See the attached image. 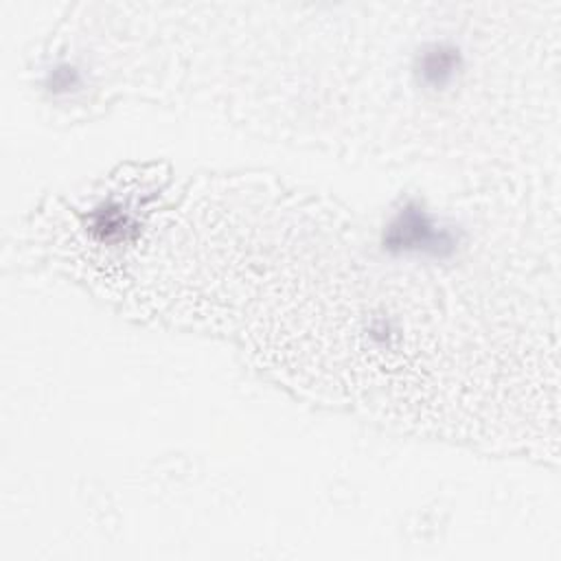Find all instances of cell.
Returning <instances> with one entry per match:
<instances>
[{"mask_svg": "<svg viewBox=\"0 0 561 561\" xmlns=\"http://www.w3.org/2000/svg\"><path fill=\"white\" fill-rule=\"evenodd\" d=\"M458 241L454 226L440 221L419 199H408L392 210L381 230L383 250L408 259H447Z\"/></svg>", "mask_w": 561, "mask_h": 561, "instance_id": "1", "label": "cell"}, {"mask_svg": "<svg viewBox=\"0 0 561 561\" xmlns=\"http://www.w3.org/2000/svg\"><path fill=\"white\" fill-rule=\"evenodd\" d=\"M460 48L449 39L427 42L414 57V77L427 90L449 88L462 72Z\"/></svg>", "mask_w": 561, "mask_h": 561, "instance_id": "2", "label": "cell"}, {"mask_svg": "<svg viewBox=\"0 0 561 561\" xmlns=\"http://www.w3.org/2000/svg\"><path fill=\"white\" fill-rule=\"evenodd\" d=\"M79 85H81V72L77 66H72L68 61L55 64L46 75V88L53 94H70V92L79 90Z\"/></svg>", "mask_w": 561, "mask_h": 561, "instance_id": "3", "label": "cell"}]
</instances>
